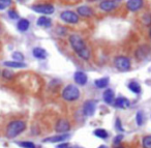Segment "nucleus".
Masks as SVG:
<instances>
[{
  "mask_svg": "<svg viewBox=\"0 0 151 148\" xmlns=\"http://www.w3.org/2000/svg\"><path fill=\"white\" fill-rule=\"evenodd\" d=\"M32 54L35 58L37 59H46L47 56H48V53L45 49L40 48V47H36L32 50Z\"/></svg>",
  "mask_w": 151,
  "mask_h": 148,
  "instance_id": "15",
  "label": "nucleus"
},
{
  "mask_svg": "<svg viewBox=\"0 0 151 148\" xmlns=\"http://www.w3.org/2000/svg\"><path fill=\"white\" fill-rule=\"evenodd\" d=\"M69 44L73 47V51H75L80 58L84 59V60H88L90 58V51L85 45L83 38L78 34H71L69 36Z\"/></svg>",
  "mask_w": 151,
  "mask_h": 148,
  "instance_id": "1",
  "label": "nucleus"
},
{
  "mask_svg": "<svg viewBox=\"0 0 151 148\" xmlns=\"http://www.w3.org/2000/svg\"><path fill=\"white\" fill-rule=\"evenodd\" d=\"M0 31H1V29H0Z\"/></svg>",
  "mask_w": 151,
  "mask_h": 148,
  "instance_id": "40",
  "label": "nucleus"
},
{
  "mask_svg": "<svg viewBox=\"0 0 151 148\" xmlns=\"http://www.w3.org/2000/svg\"><path fill=\"white\" fill-rule=\"evenodd\" d=\"M115 67L120 71H126L130 69V60L128 57L125 56H118L114 59Z\"/></svg>",
  "mask_w": 151,
  "mask_h": 148,
  "instance_id": "4",
  "label": "nucleus"
},
{
  "mask_svg": "<svg viewBox=\"0 0 151 148\" xmlns=\"http://www.w3.org/2000/svg\"><path fill=\"white\" fill-rule=\"evenodd\" d=\"M73 79H75L76 83L78 84V85H81V86H84L86 85L87 81H88V77L85 73L83 71H76L75 75H73Z\"/></svg>",
  "mask_w": 151,
  "mask_h": 148,
  "instance_id": "12",
  "label": "nucleus"
},
{
  "mask_svg": "<svg viewBox=\"0 0 151 148\" xmlns=\"http://www.w3.org/2000/svg\"><path fill=\"white\" fill-rule=\"evenodd\" d=\"M115 148H123V147H121V146H117V147H115Z\"/></svg>",
  "mask_w": 151,
  "mask_h": 148,
  "instance_id": "37",
  "label": "nucleus"
},
{
  "mask_svg": "<svg viewBox=\"0 0 151 148\" xmlns=\"http://www.w3.org/2000/svg\"><path fill=\"white\" fill-rule=\"evenodd\" d=\"M3 64L5 66L12 67V69H24V67H26V64L24 62H17V61H4Z\"/></svg>",
  "mask_w": 151,
  "mask_h": 148,
  "instance_id": "20",
  "label": "nucleus"
},
{
  "mask_svg": "<svg viewBox=\"0 0 151 148\" xmlns=\"http://www.w3.org/2000/svg\"><path fill=\"white\" fill-rule=\"evenodd\" d=\"M12 57H13L14 61H17V62H23L24 60V55L21 52H14L12 54Z\"/></svg>",
  "mask_w": 151,
  "mask_h": 148,
  "instance_id": "24",
  "label": "nucleus"
},
{
  "mask_svg": "<svg viewBox=\"0 0 151 148\" xmlns=\"http://www.w3.org/2000/svg\"><path fill=\"white\" fill-rule=\"evenodd\" d=\"M142 145L143 148H151V135L144 137L142 141Z\"/></svg>",
  "mask_w": 151,
  "mask_h": 148,
  "instance_id": "25",
  "label": "nucleus"
},
{
  "mask_svg": "<svg viewBox=\"0 0 151 148\" xmlns=\"http://www.w3.org/2000/svg\"><path fill=\"white\" fill-rule=\"evenodd\" d=\"M7 15H9V19H12V20H17L18 18H19V14H18L15 9H9V11L7 12Z\"/></svg>",
  "mask_w": 151,
  "mask_h": 148,
  "instance_id": "27",
  "label": "nucleus"
},
{
  "mask_svg": "<svg viewBox=\"0 0 151 148\" xmlns=\"http://www.w3.org/2000/svg\"><path fill=\"white\" fill-rule=\"evenodd\" d=\"M62 97L67 102H73L80 97V90L76 85H67L62 91Z\"/></svg>",
  "mask_w": 151,
  "mask_h": 148,
  "instance_id": "3",
  "label": "nucleus"
},
{
  "mask_svg": "<svg viewBox=\"0 0 151 148\" xmlns=\"http://www.w3.org/2000/svg\"><path fill=\"white\" fill-rule=\"evenodd\" d=\"M114 105H115V107H117V108L126 109V108H128V107H129L130 103H129V100H128L127 98H125V97H118L117 100H115Z\"/></svg>",
  "mask_w": 151,
  "mask_h": 148,
  "instance_id": "18",
  "label": "nucleus"
},
{
  "mask_svg": "<svg viewBox=\"0 0 151 148\" xmlns=\"http://www.w3.org/2000/svg\"><path fill=\"white\" fill-rule=\"evenodd\" d=\"M143 0H127L126 2V7L130 12H138L143 7Z\"/></svg>",
  "mask_w": 151,
  "mask_h": 148,
  "instance_id": "10",
  "label": "nucleus"
},
{
  "mask_svg": "<svg viewBox=\"0 0 151 148\" xmlns=\"http://www.w3.org/2000/svg\"><path fill=\"white\" fill-rule=\"evenodd\" d=\"M26 129V123L22 120L12 121L6 127V137L9 139H14L18 135L23 133Z\"/></svg>",
  "mask_w": 151,
  "mask_h": 148,
  "instance_id": "2",
  "label": "nucleus"
},
{
  "mask_svg": "<svg viewBox=\"0 0 151 148\" xmlns=\"http://www.w3.org/2000/svg\"><path fill=\"white\" fill-rule=\"evenodd\" d=\"M68 148H83V147H80V146H73V147H68Z\"/></svg>",
  "mask_w": 151,
  "mask_h": 148,
  "instance_id": "35",
  "label": "nucleus"
},
{
  "mask_svg": "<svg viewBox=\"0 0 151 148\" xmlns=\"http://www.w3.org/2000/svg\"><path fill=\"white\" fill-rule=\"evenodd\" d=\"M99 148H107V147H106V146L105 145H101V146H99Z\"/></svg>",
  "mask_w": 151,
  "mask_h": 148,
  "instance_id": "36",
  "label": "nucleus"
},
{
  "mask_svg": "<svg viewBox=\"0 0 151 148\" xmlns=\"http://www.w3.org/2000/svg\"><path fill=\"white\" fill-rule=\"evenodd\" d=\"M95 110H96V102L95 100H86L83 105V113L86 116H92L94 115Z\"/></svg>",
  "mask_w": 151,
  "mask_h": 148,
  "instance_id": "8",
  "label": "nucleus"
},
{
  "mask_svg": "<svg viewBox=\"0 0 151 148\" xmlns=\"http://www.w3.org/2000/svg\"><path fill=\"white\" fill-rule=\"evenodd\" d=\"M20 145L22 146V147L24 148H35V145H34V143H32V142H20Z\"/></svg>",
  "mask_w": 151,
  "mask_h": 148,
  "instance_id": "28",
  "label": "nucleus"
},
{
  "mask_svg": "<svg viewBox=\"0 0 151 148\" xmlns=\"http://www.w3.org/2000/svg\"><path fill=\"white\" fill-rule=\"evenodd\" d=\"M29 26H30V22L27 19H20L19 22H18L17 27L21 32H25L28 30Z\"/></svg>",
  "mask_w": 151,
  "mask_h": 148,
  "instance_id": "19",
  "label": "nucleus"
},
{
  "mask_svg": "<svg viewBox=\"0 0 151 148\" xmlns=\"http://www.w3.org/2000/svg\"><path fill=\"white\" fill-rule=\"evenodd\" d=\"M116 129H117L118 131H123V127H122L121 121H120L119 118H117V120H116Z\"/></svg>",
  "mask_w": 151,
  "mask_h": 148,
  "instance_id": "31",
  "label": "nucleus"
},
{
  "mask_svg": "<svg viewBox=\"0 0 151 148\" xmlns=\"http://www.w3.org/2000/svg\"><path fill=\"white\" fill-rule=\"evenodd\" d=\"M103 97H104V100H105L106 104H112L114 102V98H115V93L112 89H107L103 94Z\"/></svg>",
  "mask_w": 151,
  "mask_h": 148,
  "instance_id": "17",
  "label": "nucleus"
},
{
  "mask_svg": "<svg viewBox=\"0 0 151 148\" xmlns=\"http://www.w3.org/2000/svg\"><path fill=\"white\" fill-rule=\"evenodd\" d=\"M94 84L97 88H107L108 84H109V78H101V79H97V80H95Z\"/></svg>",
  "mask_w": 151,
  "mask_h": 148,
  "instance_id": "21",
  "label": "nucleus"
},
{
  "mask_svg": "<svg viewBox=\"0 0 151 148\" xmlns=\"http://www.w3.org/2000/svg\"><path fill=\"white\" fill-rule=\"evenodd\" d=\"M94 135L96 136L97 138H99V139H107V138L109 137V134H108V131H106V129H95Z\"/></svg>",
  "mask_w": 151,
  "mask_h": 148,
  "instance_id": "23",
  "label": "nucleus"
},
{
  "mask_svg": "<svg viewBox=\"0 0 151 148\" xmlns=\"http://www.w3.org/2000/svg\"><path fill=\"white\" fill-rule=\"evenodd\" d=\"M128 89H129L132 92H134V93L139 94L141 92V86H140V84H139L138 82L132 81L129 84H128Z\"/></svg>",
  "mask_w": 151,
  "mask_h": 148,
  "instance_id": "22",
  "label": "nucleus"
},
{
  "mask_svg": "<svg viewBox=\"0 0 151 148\" xmlns=\"http://www.w3.org/2000/svg\"><path fill=\"white\" fill-rule=\"evenodd\" d=\"M2 76L5 78V79H12V78L14 77V74H13V71H7V69H5V71H2Z\"/></svg>",
  "mask_w": 151,
  "mask_h": 148,
  "instance_id": "29",
  "label": "nucleus"
},
{
  "mask_svg": "<svg viewBox=\"0 0 151 148\" xmlns=\"http://www.w3.org/2000/svg\"><path fill=\"white\" fill-rule=\"evenodd\" d=\"M68 144H60V145L57 146V148H68Z\"/></svg>",
  "mask_w": 151,
  "mask_h": 148,
  "instance_id": "33",
  "label": "nucleus"
},
{
  "mask_svg": "<svg viewBox=\"0 0 151 148\" xmlns=\"http://www.w3.org/2000/svg\"><path fill=\"white\" fill-rule=\"evenodd\" d=\"M60 18L62 21H64L65 23L69 24H77L79 22V16L78 14H76L75 12L71 11H64L61 13Z\"/></svg>",
  "mask_w": 151,
  "mask_h": 148,
  "instance_id": "5",
  "label": "nucleus"
},
{
  "mask_svg": "<svg viewBox=\"0 0 151 148\" xmlns=\"http://www.w3.org/2000/svg\"><path fill=\"white\" fill-rule=\"evenodd\" d=\"M103 1H105V0H103Z\"/></svg>",
  "mask_w": 151,
  "mask_h": 148,
  "instance_id": "39",
  "label": "nucleus"
},
{
  "mask_svg": "<svg viewBox=\"0 0 151 148\" xmlns=\"http://www.w3.org/2000/svg\"><path fill=\"white\" fill-rule=\"evenodd\" d=\"M68 138H69L68 134H59V135L53 136V137L46 138V139L44 140V142L45 143H58V142L65 141V140L68 139Z\"/></svg>",
  "mask_w": 151,
  "mask_h": 148,
  "instance_id": "11",
  "label": "nucleus"
},
{
  "mask_svg": "<svg viewBox=\"0 0 151 148\" xmlns=\"http://www.w3.org/2000/svg\"><path fill=\"white\" fill-rule=\"evenodd\" d=\"M77 14L78 16H82L84 18H90L93 16V11L87 5H82V6H79L77 9Z\"/></svg>",
  "mask_w": 151,
  "mask_h": 148,
  "instance_id": "13",
  "label": "nucleus"
},
{
  "mask_svg": "<svg viewBox=\"0 0 151 148\" xmlns=\"http://www.w3.org/2000/svg\"><path fill=\"white\" fill-rule=\"evenodd\" d=\"M70 129V125H69V122L65 119H60V120L57 121L56 126H55V129L58 131L59 134H66L67 131Z\"/></svg>",
  "mask_w": 151,
  "mask_h": 148,
  "instance_id": "9",
  "label": "nucleus"
},
{
  "mask_svg": "<svg viewBox=\"0 0 151 148\" xmlns=\"http://www.w3.org/2000/svg\"><path fill=\"white\" fill-rule=\"evenodd\" d=\"M136 119H137V123H138V125H142L143 123H144L145 121V118H144V113L142 112V111H139L138 113H137V116H136Z\"/></svg>",
  "mask_w": 151,
  "mask_h": 148,
  "instance_id": "26",
  "label": "nucleus"
},
{
  "mask_svg": "<svg viewBox=\"0 0 151 148\" xmlns=\"http://www.w3.org/2000/svg\"><path fill=\"white\" fill-rule=\"evenodd\" d=\"M122 139H123V136H122V135L116 136L115 139H114V144H115V145H118V144H119L120 142L122 141Z\"/></svg>",
  "mask_w": 151,
  "mask_h": 148,
  "instance_id": "30",
  "label": "nucleus"
},
{
  "mask_svg": "<svg viewBox=\"0 0 151 148\" xmlns=\"http://www.w3.org/2000/svg\"><path fill=\"white\" fill-rule=\"evenodd\" d=\"M36 23H37V25L40 26V27L49 28V27H51V25H52V20H51L50 18L46 17V16H42V17L38 18Z\"/></svg>",
  "mask_w": 151,
  "mask_h": 148,
  "instance_id": "16",
  "label": "nucleus"
},
{
  "mask_svg": "<svg viewBox=\"0 0 151 148\" xmlns=\"http://www.w3.org/2000/svg\"><path fill=\"white\" fill-rule=\"evenodd\" d=\"M121 0H105L99 3V9L104 12H112L118 6Z\"/></svg>",
  "mask_w": 151,
  "mask_h": 148,
  "instance_id": "7",
  "label": "nucleus"
},
{
  "mask_svg": "<svg viewBox=\"0 0 151 148\" xmlns=\"http://www.w3.org/2000/svg\"><path fill=\"white\" fill-rule=\"evenodd\" d=\"M150 38H151V29H150Z\"/></svg>",
  "mask_w": 151,
  "mask_h": 148,
  "instance_id": "38",
  "label": "nucleus"
},
{
  "mask_svg": "<svg viewBox=\"0 0 151 148\" xmlns=\"http://www.w3.org/2000/svg\"><path fill=\"white\" fill-rule=\"evenodd\" d=\"M149 53H150V49L148 48L147 46H142L137 50L136 55H137V58L139 60H144L145 58L149 56Z\"/></svg>",
  "mask_w": 151,
  "mask_h": 148,
  "instance_id": "14",
  "label": "nucleus"
},
{
  "mask_svg": "<svg viewBox=\"0 0 151 148\" xmlns=\"http://www.w3.org/2000/svg\"><path fill=\"white\" fill-rule=\"evenodd\" d=\"M35 13L42 14V15H51L54 13L55 9L51 4H36L31 7Z\"/></svg>",
  "mask_w": 151,
  "mask_h": 148,
  "instance_id": "6",
  "label": "nucleus"
},
{
  "mask_svg": "<svg viewBox=\"0 0 151 148\" xmlns=\"http://www.w3.org/2000/svg\"><path fill=\"white\" fill-rule=\"evenodd\" d=\"M1 2L3 3V4H5V5H9V4H11L12 3V0H0Z\"/></svg>",
  "mask_w": 151,
  "mask_h": 148,
  "instance_id": "32",
  "label": "nucleus"
},
{
  "mask_svg": "<svg viewBox=\"0 0 151 148\" xmlns=\"http://www.w3.org/2000/svg\"><path fill=\"white\" fill-rule=\"evenodd\" d=\"M5 7H6V5L3 4V3L0 1V11H3V9H5Z\"/></svg>",
  "mask_w": 151,
  "mask_h": 148,
  "instance_id": "34",
  "label": "nucleus"
}]
</instances>
